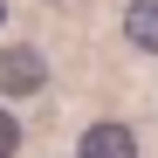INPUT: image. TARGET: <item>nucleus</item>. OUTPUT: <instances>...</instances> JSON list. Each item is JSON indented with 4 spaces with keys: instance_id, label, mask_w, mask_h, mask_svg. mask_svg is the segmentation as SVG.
I'll return each instance as SVG.
<instances>
[{
    "instance_id": "1",
    "label": "nucleus",
    "mask_w": 158,
    "mask_h": 158,
    "mask_svg": "<svg viewBox=\"0 0 158 158\" xmlns=\"http://www.w3.org/2000/svg\"><path fill=\"white\" fill-rule=\"evenodd\" d=\"M48 89V55L35 41H0V103H28Z\"/></svg>"
},
{
    "instance_id": "2",
    "label": "nucleus",
    "mask_w": 158,
    "mask_h": 158,
    "mask_svg": "<svg viewBox=\"0 0 158 158\" xmlns=\"http://www.w3.org/2000/svg\"><path fill=\"white\" fill-rule=\"evenodd\" d=\"M76 158H138V131L117 117H96L83 138H76Z\"/></svg>"
},
{
    "instance_id": "6",
    "label": "nucleus",
    "mask_w": 158,
    "mask_h": 158,
    "mask_svg": "<svg viewBox=\"0 0 158 158\" xmlns=\"http://www.w3.org/2000/svg\"><path fill=\"white\" fill-rule=\"evenodd\" d=\"M48 7H62V0H48Z\"/></svg>"
},
{
    "instance_id": "5",
    "label": "nucleus",
    "mask_w": 158,
    "mask_h": 158,
    "mask_svg": "<svg viewBox=\"0 0 158 158\" xmlns=\"http://www.w3.org/2000/svg\"><path fill=\"white\" fill-rule=\"evenodd\" d=\"M0 28H7V0H0Z\"/></svg>"
},
{
    "instance_id": "4",
    "label": "nucleus",
    "mask_w": 158,
    "mask_h": 158,
    "mask_svg": "<svg viewBox=\"0 0 158 158\" xmlns=\"http://www.w3.org/2000/svg\"><path fill=\"white\" fill-rule=\"evenodd\" d=\"M21 151V117H14V103H0V158H14Z\"/></svg>"
},
{
    "instance_id": "3",
    "label": "nucleus",
    "mask_w": 158,
    "mask_h": 158,
    "mask_svg": "<svg viewBox=\"0 0 158 158\" xmlns=\"http://www.w3.org/2000/svg\"><path fill=\"white\" fill-rule=\"evenodd\" d=\"M124 41L138 55H158V0H131L124 7Z\"/></svg>"
}]
</instances>
